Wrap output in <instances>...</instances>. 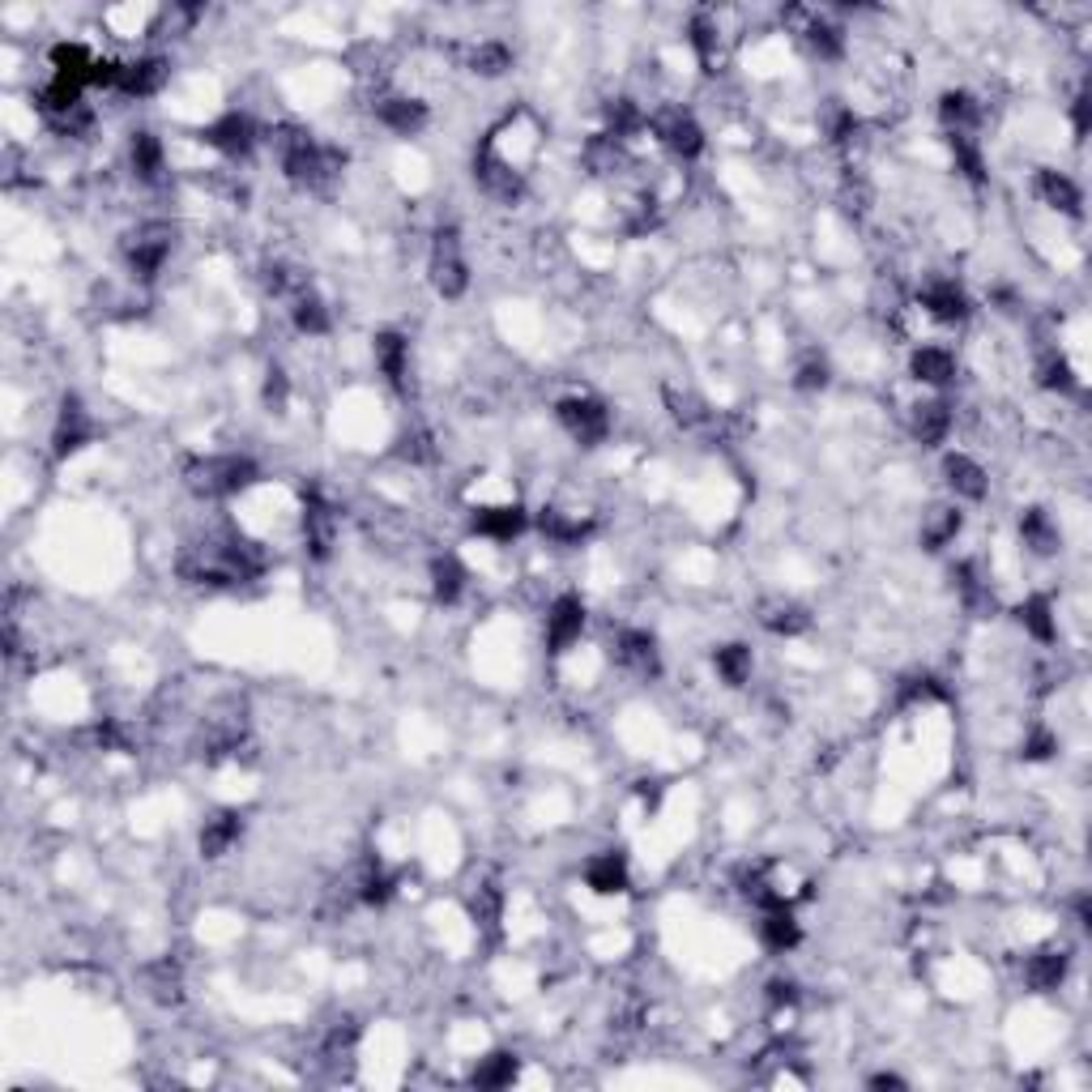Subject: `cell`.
<instances>
[{"label":"cell","instance_id":"cell-1","mask_svg":"<svg viewBox=\"0 0 1092 1092\" xmlns=\"http://www.w3.org/2000/svg\"><path fill=\"white\" fill-rule=\"evenodd\" d=\"M265 572V555L261 546L235 534H209L184 546L180 555V577L193 585H248Z\"/></svg>","mask_w":1092,"mask_h":1092},{"label":"cell","instance_id":"cell-2","mask_svg":"<svg viewBox=\"0 0 1092 1092\" xmlns=\"http://www.w3.org/2000/svg\"><path fill=\"white\" fill-rule=\"evenodd\" d=\"M273 146H277V158H282L286 180L299 184V189H312V193L329 189V184L342 175V167H346L342 150L320 146L308 128H295V124H282V128L273 133Z\"/></svg>","mask_w":1092,"mask_h":1092},{"label":"cell","instance_id":"cell-3","mask_svg":"<svg viewBox=\"0 0 1092 1092\" xmlns=\"http://www.w3.org/2000/svg\"><path fill=\"white\" fill-rule=\"evenodd\" d=\"M184 478H189V491L201 496V500H231V496L248 491L261 478V469H257L252 457L223 453V457H196V462H189Z\"/></svg>","mask_w":1092,"mask_h":1092},{"label":"cell","instance_id":"cell-4","mask_svg":"<svg viewBox=\"0 0 1092 1092\" xmlns=\"http://www.w3.org/2000/svg\"><path fill=\"white\" fill-rule=\"evenodd\" d=\"M171 248H175V227L171 223H141L137 231H128L124 243H120L124 265H128L133 277H141V282H150L167 265Z\"/></svg>","mask_w":1092,"mask_h":1092},{"label":"cell","instance_id":"cell-5","mask_svg":"<svg viewBox=\"0 0 1092 1092\" xmlns=\"http://www.w3.org/2000/svg\"><path fill=\"white\" fill-rule=\"evenodd\" d=\"M431 286L444 295V299H462L469 286V265L466 252H462V235L457 227H440L431 235Z\"/></svg>","mask_w":1092,"mask_h":1092},{"label":"cell","instance_id":"cell-6","mask_svg":"<svg viewBox=\"0 0 1092 1092\" xmlns=\"http://www.w3.org/2000/svg\"><path fill=\"white\" fill-rule=\"evenodd\" d=\"M555 419H559V428L568 431L577 444H585V448L602 444L611 435V414H606V406L598 397H564L555 406Z\"/></svg>","mask_w":1092,"mask_h":1092},{"label":"cell","instance_id":"cell-7","mask_svg":"<svg viewBox=\"0 0 1092 1092\" xmlns=\"http://www.w3.org/2000/svg\"><path fill=\"white\" fill-rule=\"evenodd\" d=\"M474 180L491 201H504V205H516L525 196V175L512 167V158L496 155L491 146H482L474 155Z\"/></svg>","mask_w":1092,"mask_h":1092},{"label":"cell","instance_id":"cell-8","mask_svg":"<svg viewBox=\"0 0 1092 1092\" xmlns=\"http://www.w3.org/2000/svg\"><path fill=\"white\" fill-rule=\"evenodd\" d=\"M785 22H789V31L803 39L807 52H816L819 60H841V52H845V35H841V26H832L823 13L816 9H785Z\"/></svg>","mask_w":1092,"mask_h":1092},{"label":"cell","instance_id":"cell-9","mask_svg":"<svg viewBox=\"0 0 1092 1092\" xmlns=\"http://www.w3.org/2000/svg\"><path fill=\"white\" fill-rule=\"evenodd\" d=\"M581 632H585V602L577 593L555 598L550 611H546V649L564 653V649H572L581 640Z\"/></svg>","mask_w":1092,"mask_h":1092},{"label":"cell","instance_id":"cell-10","mask_svg":"<svg viewBox=\"0 0 1092 1092\" xmlns=\"http://www.w3.org/2000/svg\"><path fill=\"white\" fill-rule=\"evenodd\" d=\"M653 133H658V141L674 158H696L704 150V128L696 124L692 112L670 107V112H662V116L653 120Z\"/></svg>","mask_w":1092,"mask_h":1092},{"label":"cell","instance_id":"cell-11","mask_svg":"<svg viewBox=\"0 0 1092 1092\" xmlns=\"http://www.w3.org/2000/svg\"><path fill=\"white\" fill-rule=\"evenodd\" d=\"M94 435V423H90V410L81 406L78 397H65L60 401V419H56V431H52V453L56 457H73L78 448L90 444Z\"/></svg>","mask_w":1092,"mask_h":1092},{"label":"cell","instance_id":"cell-12","mask_svg":"<svg viewBox=\"0 0 1092 1092\" xmlns=\"http://www.w3.org/2000/svg\"><path fill=\"white\" fill-rule=\"evenodd\" d=\"M615 662L624 666V670H632V674H640V679L658 674L662 662H658V640H653V632L624 627V632L615 636Z\"/></svg>","mask_w":1092,"mask_h":1092},{"label":"cell","instance_id":"cell-13","mask_svg":"<svg viewBox=\"0 0 1092 1092\" xmlns=\"http://www.w3.org/2000/svg\"><path fill=\"white\" fill-rule=\"evenodd\" d=\"M214 150H223V155L231 158H243L252 146H257V124L243 116V112H227V116H218L205 133H201Z\"/></svg>","mask_w":1092,"mask_h":1092},{"label":"cell","instance_id":"cell-14","mask_svg":"<svg viewBox=\"0 0 1092 1092\" xmlns=\"http://www.w3.org/2000/svg\"><path fill=\"white\" fill-rule=\"evenodd\" d=\"M922 308L935 316L939 325H960V320H969V312H974L969 295H965L952 277H935V282H926V291H922Z\"/></svg>","mask_w":1092,"mask_h":1092},{"label":"cell","instance_id":"cell-15","mask_svg":"<svg viewBox=\"0 0 1092 1092\" xmlns=\"http://www.w3.org/2000/svg\"><path fill=\"white\" fill-rule=\"evenodd\" d=\"M333 530H338L333 508L325 504L316 491H308V496H304V546H308L312 559H329V550H333Z\"/></svg>","mask_w":1092,"mask_h":1092},{"label":"cell","instance_id":"cell-16","mask_svg":"<svg viewBox=\"0 0 1092 1092\" xmlns=\"http://www.w3.org/2000/svg\"><path fill=\"white\" fill-rule=\"evenodd\" d=\"M376 120L397 133V137H414V133H423L428 128V103H419V99H401V94H389V99H380L376 103Z\"/></svg>","mask_w":1092,"mask_h":1092},{"label":"cell","instance_id":"cell-17","mask_svg":"<svg viewBox=\"0 0 1092 1092\" xmlns=\"http://www.w3.org/2000/svg\"><path fill=\"white\" fill-rule=\"evenodd\" d=\"M239 837H243V816L239 811H218V816H209L201 823L196 845H201L205 858H227L239 845Z\"/></svg>","mask_w":1092,"mask_h":1092},{"label":"cell","instance_id":"cell-18","mask_svg":"<svg viewBox=\"0 0 1092 1092\" xmlns=\"http://www.w3.org/2000/svg\"><path fill=\"white\" fill-rule=\"evenodd\" d=\"M167 60L162 56H141V60H133V65H124L120 69V94H128V99H150L158 94L162 86H167Z\"/></svg>","mask_w":1092,"mask_h":1092},{"label":"cell","instance_id":"cell-19","mask_svg":"<svg viewBox=\"0 0 1092 1092\" xmlns=\"http://www.w3.org/2000/svg\"><path fill=\"white\" fill-rule=\"evenodd\" d=\"M1033 193L1042 196L1050 209H1058V214H1071V218H1080V214H1084V196H1080V189H1076V180H1067L1062 171L1042 167V171L1033 175Z\"/></svg>","mask_w":1092,"mask_h":1092},{"label":"cell","instance_id":"cell-20","mask_svg":"<svg viewBox=\"0 0 1092 1092\" xmlns=\"http://www.w3.org/2000/svg\"><path fill=\"white\" fill-rule=\"evenodd\" d=\"M376 367L385 372V380H389L397 393L410 389V342L401 338V333H376Z\"/></svg>","mask_w":1092,"mask_h":1092},{"label":"cell","instance_id":"cell-21","mask_svg":"<svg viewBox=\"0 0 1092 1092\" xmlns=\"http://www.w3.org/2000/svg\"><path fill=\"white\" fill-rule=\"evenodd\" d=\"M1067 969H1071V960H1067L1062 947H1042V952H1033V956L1024 960V986L1037 990V994L1058 990L1062 977H1067Z\"/></svg>","mask_w":1092,"mask_h":1092},{"label":"cell","instance_id":"cell-22","mask_svg":"<svg viewBox=\"0 0 1092 1092\" xmlns=\"http://www.w3.org/2000/svg\"><path fill=\"white\" fill-rule=\"evenodd\" d=\"M909 431H913V440L922 444V448H935L947 440V431H952V406L947 401H918L913 406V414H909Z\"/></svg>","mask_w":1092,"mask_h":1092},{"label":"cell","instance_id":"cell-23","mask_svg":"<svg viewBox=\"0 0 1092 1092\" xmlns=\"http://www.w3.org/2000/svg\"><path fill=\"white\" fill-rule=\"evenodd\" d=\"M525 525H530V516H525V508H516V504H496V508H478V512H474V530H478L482 538H496V543H512Z\"/></svg>","mask_w":1092,"mask_h":1092},{"label":"cell","instance_id":"cell-24","mask_svg":"<svg viewBox=\"0 0 1092 1092\" xmlns=\"http://www.w3.org/2000/svg\"><path fill=\"white\" fill-rule=\"evenodd\" d=\"M943 478H947V487H952L960 500H986V491H990L986 469L977 466L974 457H965V453L943 457Z\"/></svg>","mask_w":1092,"mask_h":1092},{"label":"cell","instance_id":"cell-25","mask_svg":"<svg viewBox=\"0 0 1092 1092\" xmlns=\"http://www.w3.org/2000/svg\"><path fill=\"white\" fill-rule=\"evenodd\" d=\"M1020 543L1028 546L1033 555H1058V546H1062V534H1058V525H1054V516L1046 508H1024V516H1020Z\"/></svg>","mask_w":1092,"mask_h":1092},{"label":"cell","instance_id":"cell-26","mask_svg":"<svg viewBox=\"0 0 1092 1092\" xmlns=\"http://www.w3.org/2000/svg\"><path fill=\"white\" fill-rule=\"evenodd\" d=\"M141 986H146V994L155 999L158 1008H175V1003L184 999V974H180L175 960H155V965H146V969H141Z\"/></svg>","mask_w":1092,"mask_h":1092},{"label":"cell","instance_id":"cell-27","mask_svg":"<svg viewBox=\"0 0 1092 1092\" xmlns=\"http://www.w3.org/2000/svg\"><path fill=\"white\" fill-rule=\"evenodd\" d=\"M538 530H543L546 543L577 546L593 534V521H589V516H572V512H564V508H543V512H538Z\"/></svg>","mask_w":1092,"mask_h":1092},{"label":"cell","instance_id":"cell-28","mask_svg":"<svg viewBox=\"0 0 1092 1092\" xmlns=\"http://www.w3.org/2000/svg\"><path fill=\"white\" fill-rule=\"evenodd\" d=\"M798 939H803V926H798V918L789 913V905H777V909H764V922H760V943L769 947V952H794L798 947Z\"/></svg>","mask_w":1092,"mask_h":1092},{"label":"cell","instance_id":"cell-29","mask_svg":"<svg viewBox=\"0 0 1092 1092\" xmlns=\"http://www.w3.org/2000/svg\"><path fill=\"white\" fill-rule=\"evenodd\" d=\"M585 879L589 888L598 892V897H619L632 888V875H627V862L619 854H598V858L585 866Z\"/></svg>","mask_w":1092,"mask_h":1092},{"label":"cell","instance_id":"cell-30","mask_svg":"<svg viewBox=\"0 0 1092 1092\" xmlns=\"http://www.w3.org/2000/svg\"><path fill=\"white\" fill-rule=\"evenodd\" d=\"M909 372H913V380L943 389V385L956 380V359H952V351H943V346H922V351H913V359H909Z\"/></svg>","mask_w":1092,"mask_h":1092},{"label":"cell","instance_id":"cell-31","mask_svg":"<svg viewBox=\"0 0 1092 1092\" xmlns=\"http://www.w3.org/2000/svg\"><path fill=\"white\" fill-rule=\"evenodd\" d=\"M52 69H56V78L90 86V81H94V69H99V56L86 52L81 43H56V47H52Z\"/></svg>","mask_w":1092,"mask_h":1092},{"label":"cell","instance_id":"cell-32","mask_svg":"<svg viewBox=\"0 0 1092 1092\" xmlns=\"http://www.w3.org/2000/svg\"><path fill=\"white\" fill-rule=\"evenodd\" d=\"M760 624L769 627L773 636H798V632L811 627V615H807V606H798L789 598H773V602L760 606Z\"/></svg>","mask_w":1092,"mask_h":1092},{"label":"cell","instance_id":"cell-33","mask_svg":"<svg viewBox=\"0 0 1092 1092\" xmlns=\"http://www.w3.org/2000/svg\"><path fill=\"white\" fill-rule=\"evenodd\" d=\"M939 120H943L947 133H974L977 120H981V107H977V99L969 90H947L939 99Z\"/></svg>","mask_w":1092,"mask_h":1092},{"label":"cell","instance_id":"cell-34","mask_svg":"<svg viewBox=\"0 0 1092 1092\" xmlns=\"http://www.w3.org/2000/svg\"><path fill=\"white\" fill-rule=\"evenodd\" d=\"M466 69L478 73V78H504L508 69H512V52L500 39L474 43V47H466Z\"/></svg>","mask_w":1092,"mask_h":1092},{"label":"cell","instance_id":"cell-35","mask_svg":"<svg viewBox=\"0 0 1092 1092\" xmlns=\"http://www.w3.org/2000/svg\"><path fill=\"white\" fill-rule=\"evenodd\" d=\"M431 593H435V602H444V606H453V602L466 593V568H462L453 555H435V559H431Z\"/></svg>","mask_w":1092,"mask_h":1092},{"label":"cell","instance_id":"cell-36","mask_svg":"<svg viewBox=\"0 0 1092 1092\" xmlns=\"http://www.w3.org/2000/svg\"><path fill=\"white\" fill-rule=\"evenodd\" d=\"M291 320H295V329L299 333H308V338H325L329 329H333V320H329V308H325V299L316 295L312 286L291 304Z\"/></svg>","mask_w":1092,"mask_h":1092},{"label":"cell","instance_id":"cell-37","mask_svg":"<svg viewBox=\"0 0 1092 1092\" xmlns=\"http://www.w3.org/2000/svg\"><path fill=\"white\" fill-rule=\"evenodd\" d=\"M39 103H43V112L52 116V124H60V120H69L81 112V86L69 78H52V86H43Z\"/></svg>","mask_w":1092,"mask_h":1092},{"label":"cell","instance_id":"cell-38","mask_svg":"<svg viewBox=\"0 0 1092 1092\" xmlns=\"http://www.w3.org/2000/svg\"><path fill=\"white\" fill-rule=\"evenodd\" d=\"M960 534V508L952 504H935L926 516H922V546L926 550H939V546H947L952 538Z\"/></svg>","mask_w":1092,"mask_h":1092},{"label":"cell","instance_id":"cell-39","mask_svg":"<svg viewBox=\"0 0 1092 1092\" xmlns=\"http://www.w3.org/2000/svg\"><path fill=\"white\" fill-rule=\"evenodd\" d=\"M128 162H133L137 180L155 184L158 175H162V141H158L155 133H133V141H128Z\"/></svg>","mask_w":1092,"mask_h":1092},{"label":"cell","instance_id":"cell-40","mask_svg":"<svg viewBox=\"0 0 1092 1092\" xmlns=\"http://www.w3.org/2000/svg\"><path fill=\"white\" fill-rule=\"evenodd\" d=\"M666 406H670V414H674V423L687 431H704L713 428V410L704 406L696 393H679V389H666Z\"/></svg>","mask_w":1092,"mask_h":1092},{"label":"cell","instance_id":"cell-41","mask_svg":"<svg viewBox=\"0 0 1092 1092\" xmlns=\"http://www.w3.org/2000/svg\"><path fill=\"white\" fill-rule=\"evenodd\" d=\"M393 897V875L376 858H367L354 875V900L363 905H385Z\"/></svg>","mask_w":1092,"mask_h":1092},{"label":"cell","instance_id":"cell-42","mask_svg":"<svg viewBox=\"0 0 1092 1092\" xmlns=\"http://www.w3.org/2000/svg\"><path fill=\"white\" fill-rule=\"evenodd\" d=\"M1015 619H1020V627H1024V632H1028L1033 640H1042V645H1050L1054 636H1058V624H1054V606H1050V598H1028V602H1020Z\"/></svg>","mask_w":1092,"mask_h":1092},{"label":"cell","instance_id":"cell-43","mask_svg":"<svg viewBox=\"0 0 1092 1092\" xmlns=\"http://www.w3.org/2000/svg\"><path fill=\"white\" fill-rule=\"evenodd\" d=\"M474 1089H508L512 1080H516V1054H508V1050H496V1054H487L478 1067H474Z\"/></svg>","mask_w":1092,"mask_h":1092},{"label":"cell","instance_id":"cell-44","mask_svg":"<svg viewBox=\"0 0 1092 1092\" xmlns=\"http://www.w3.org/2000/svg\"><path fill=\"white\" fill-rule=\"evenodd\" d=\"M956 589H960V602L974 611V615H986V611H994V593L990 585L981 581V572H977V564H960L956 572Z\"/></svg>","mask_w":1092,"mask_h":1092},{"label":"cell","instance_id":"cell-45","mask_svg":"<svg viewBox=\"0 0 1092 1092\" xmlns=\"http://www.w3.org/2000/svg\"><path fill=\"white\" fill-rule=\"evenodd\" d=\"M713 666H717V674H721V683L726 687H742L747 679H751V649L747 645H721L717 653H713Z\"/></svg>","mask_w":1092,"mask_h":1092},{"label":"cell","instance_id":"cell-46","mask_svg":"<svg viewBox=\"0 0 1092 1092\" xmlns=\"http://www.w3.org/2000/svg\"><path fill=\"white\" fill-rule=\"evenodd\" d=\"M947 146H952V158H956V171L969 184H986V158H981L974 137L969 133H947Z\"/></svg>","mask_w":1092,"mask_h":1092},{"label":"cell","instance_id":"cell-47","mask_svg":"<svg viewBox=\"0 0 1092 1092\" xmlns=\"http://www.w3.org/2000/svg\"><path fill=\"white\" fill-rule=\"evenodd\" d=\"M602 116H606V133H611L615 141H627L632 133L645 128V112H640L632 99H611V103L602 107Z\"/></svg>","mask_w":1092,"mask_h":1092},{"label":"cell","instance_id":"cell-48","mask_svg":"<svg viewBox=\"0 0 1092 1092\" xmlns=\"http://www.w3.org/2000/svg\"><path fill=\"white\" fill-rule=\"evenodd\" d=\"M585 167L593 175H611L624 167V141H615L611 133H598L585 146Z\"/></svg>","mask_w":1092,"mask_h":1092},{"label":"cell","instance_id":"cell-49","mask_svg":"<svg viewBox=\"0 0 1092 1092\" xmlns=\"http://www.w3.org/2000/svg\"><path fill=\"white\" fill-rule=\"evenodd\" d=\"M265 291H270L273 299L295 304V299L308 291V277L299 270H291V265H270V270H265Z\"/></svg>","mask_w":1092,"mask_h":1092},{"label":"cell","instance_id":"cell-50","mask_svg":"<svg viewBox=\"0 0 1092 1092\" xmlns=\"http://www.w3.org/2000/svg\"><path fill=\"white\" fill-rule=\"evenodd\" d=\"M1037 385L1050 393H1076V372H1071V363L1062 359V354H1046L1042 363H1037Z\"/></svg>","mask_w":1092,"mask_h":1092},{"label":"cell","instance_id":"cell-51","mask_svg":"<svg viewBox=\"0 0 1092 1092\" xmlns=\"http://www.w3.org/2000/svg\"><path fill=\"white\" fill-rule=\"evenodd\" d=\"M469 913H474V922H478L482 931H496V926H500V913H504L500 888H496V884H482V888L469 897Z\"/></svg>","mask_w":1092,"mask_h":1092},{"label":"cell","instance_id":"cell-52","mask_svg":"<svg viewBox=\"0 0 1092 1092\" xmlns=\"http://www.w3.org/2000/svg\"><path fill=\"white\" fill-rule=\"evenodd\" d=\"M926 701H943V683H939L935 674H909V679H900V687H897L900 708L926 704Z\"/></svg>","mask_w":1092,"mask_h":1092},{"label":"cell","instance_id":"cell-53","mask_svg":"<svg viewBox=\"0 0 1092 1092\" xmlns=\"http://www.w3.org/2000/svg\"><path fill=\"white\" fill-rule=\"evenodd\" d=\"M687 43L701 56V65H713V56H717V18L713 13H696L692 26H687Z\"/></svg>","mask_w":1092,"mask_h":1092},{"label":"cell","instance_id":"cell-54","mask_svg":"<svg viewBox=\"0 0 1092 1092\" xmlns=\"http://www.w3.org/2000/svg\"><path fill=\"white\" fill-rule=\"evenodd\" d=\"M354 1042H359V1024L354 1020H338L333 1028H329V1037H325V1054L329 1058H346L354 1050Z\"/></svg>","mask_w":1092,"mask_h":1092},{"label":"cell","instance_id":"cell-55","mask_svg":"<svg viewBox=\"0 0 1092 1092\" xmlns=\"http://www.w3.org/2000/svg\"><path fill=\"white\" fill-rule=\"evenodd\" d=\"M794 385L803 393H819V389H828V363L819 359V354H811L803 367H798V376H794Z\"/></svg>","mask_w":1092,"mask_h":1092},{"label":"cell","instance_id":"cell-56","mask_svg":"<svg viewBox=\"0 0 1092 1092\" xmlns=\"http://www.w3.org/2000/svg\"><path fill=\"white\" fill-rule=\"evenodd\" d=\"M261 397H265L270 410H282V406H286L291 385H286V372H282V367H270V372H265V389H261Z\"/></svg>","mask_w":1092,"mask_h":1092},{"label":"cell","instance_id":"cell-57","mask_svg":"<svg viewBox=\"0 0 1092 1092\" xmlns=\"http://www.w3.org/2000/svg\"><path fill=\"white\" fill-rule=\"evenodd\" d=\"M1054 751H1058V739H1054L1050 730H1033V735L1024 739V747H1020L1024 760H1050Z\"/></svg>","mask_w":1092,"mask_h":1092},{"label":"cell","instance_id":"cell-58","mask_svg":"<svg viewBox=\"0 0 1092 1092\" xmlns=\"http://www.w3.org/2000/svg\"><path fill=\"white\" fill-rule=\"evenodd\" d=\"M406 462H431L435 457V448H431V435L423 431H414V435H401V448H397Z\"/></svg>","mask_w":1092,"mask_h":1092},{"label":"cell","instance_id":"cell-59","mask_svg":"<svg viewBox=\"0 0 1092 1092\" xmlns=\"http://www.w3.org/2000/svg\"><path fill=\"white\" fill-rule=\"evenodd\" d=\"M769 1003H773V1008H794V1003H798V986H794L789 977H773V981H769Z\"/></svg>","mask_w":1092,"mask_h":1092},{"label":"cell","instance_id":"cell-60","mask_svg":"<svg viewBox=\"0 0 1092 1092\" xmlns=\"http://www.w3.org/2000/svg\"><path fill=\"white\" fill-rule=\"evenodd\" d=\"M94 739L103 742V747H116V751H128V735H124V726H116V721H103V726L94 730Z\"/></svg>","mask_w":1092,"mask_h":1092},{"label":"cell","instance_id":"cell-61","mask_svg":"<svg viewBox=\"0 0 1092 1092\" xmlns=\"http://www.w3.org/2000/svg\"><path fill=\"white\" fill-rule=\"evenodd\" d=\"M858 133V116L854 112H837L832 116V141H850Z\"/></svg>","mask_w":1092,"mask_h":1092},{"label":"cell","instance_id":"cell-62","mask_svg":"<svg viewBox=\"0 0 1092 1092\" xmlns=\"http://www.w3.org/2000/svg\"><path fill=\"white\" fill-rule=\"evenodd\" d=\"M1071 116H1076V133L1084 137V133H1089V94H1084V90L1076 94V103H1071Z\"/></svg>","mask_w":1092,"mask_h":1092},{"label":"cell","instance_id":"cell-63","mask_svg":"<svg viewBox=\"0 0 1092 1092\" xmlns=\"http://www.w3.org/2000/svg\"><path fill=\"white\" fill-rule=\"evenodd\" d=\"M636 794H640V798H645L649 807H658V798H662V785H658V781H640V785H636Z\"/></svg>","mask_w":1092,"mask_h":1092},{"label":"cell","instance_id":"cell-64","mask_svg":"<svg viewBox=\"0 0 1092 1092\" xmlns=\"http://www.w3.org/2000/svg\"><path fill=\"white\" fill-rule=\"evenodd\" d=\"M871 1089H905V1080L892 1071H879V1076H871Z\"/></svg>","mask_w":1092,"mask_h":1092}]
</instances>
